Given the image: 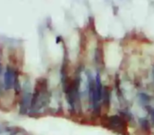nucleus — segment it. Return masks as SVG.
Instances as JSON below:
<instances>
[{
	"mask_svg": "<svg viewBox=\"0 0 154 135\" xmlns=\"http://www.w3.org/2000/svg\"><path fill=\"white\" fill-rule=\"evenodd\" d=\"M94 62L97 67H104V50L101 44H97L94 52Z\"/></svg>",
	"mask_w": 154,
	"mask_h": 135,
	"instance_id": "nucleus-6",
	"label": "nucleus"
},
{
	"mask_svg": "<svg viewBox=\"0 0 154 135\" xmlns=\"http://www.w3.org/2000/svg\"><path fill=\"white\" fill-rule=\"evenodd\" d=\"M15 75H16V72L14 71V70L12 68L8 66L4 72V77H3V84H4V89L6 91H10V90L13 88Z\"/></svg>",
	"mask_w": 154,
	"mask_h": 135,
	"instance_id": "nucleus-4",
	"label": "nucleus"
},
{
	"mask_svg": "<svg viewBox=\"0 0 154 135\" xmlns=\"http://www.w3.org/2000/svg\"><path fill=\"white\" fill-rule=\"evenodd\" d=\"M137 99H138V103L143 107L149 106L151 102V97L147 93H139L137 94Z\"/></svg>",
	"mask_w": 154,
	"mask_h": 135,
	"instance_id": "nucleus-9",
	"label": "nucleus"
},
{
	"mask_svg": "<svg viewBox=\"0 0 154 135\" xmlns=\"http://www.w3.org/2000/svg\"><path fill=\"white\" fill-rule=\"evenodd\" d=\"M144 108H145V109L148 111V113L149 114V116H150V118H151V121H152L153 125H154V107H152V106L149 105V106H145Z\"/></svg>",
	"mask_w": 154,
	"mask_h": 135,
	"instance_id": "nucleus-13",
	"label": "nucleus"
},
{
	"mask_svg": "<svg viewBox=\"0 0 154 135\" xmlns=\"http://www.w3.org/2000/svg\"><path fill=\"white\" fill-rule=\"evenodd\" d=\"M138 125L139 130L144 135H150L151 134V125L150 122L147 118H138Z\"/></svg>",
	"mask_w": 154,
	"mask_h": 135,
	"instance_id": "nucleus-7",
	"label": "nucleus"
},
{
	"mask_svg": "<svg viewBox=\"0 0 154 135\" xmlns=\"http://www.w3.org/2000/svg\"><path fill=\"white\" fill-rule=\"evenodd\" d=\"M111 100H112V88L109 85H103L101 106L102 109H105L106 112H108L109 107H111Z\"/></svg>",
	"mask_w": 154,
	"mask_h": 135,
	"instance_id": "nucleus-5",
	"label": "nucleus"
},
{
	"mask_svg": "<svg viewBox=\"0 0 154 135\" xmlns=\"http://www.w3.org/2000/svg\"><path fill=\"white\" fill-rule=\"evenodd\" d=\"M102 127L119 135H128V123L120 115H102L100 118Z\"/></svg>",
	"mask_w": 154,
	"mask_h": 135,
	"instance_id": "nucleus-2",
	"label": "nucleus"
},
{
	"mask_svg": "<svg viewBox=\"0 0 154 135\" xmlns=\"http://www.w3.org/2000/svg\"><path fill=\"white\" fill-rule=\"evenodd\" d=\"M2 69H3V67H2L1 61H0V74H1V72H2Z\"/></svg>",
	"mask_w": 154,
	"mask_h": 135,
	"instance_id": "nucleus-15",
	"label": "nucleus"
},
{
	"mask_svg": "<svg viewBox=\"0 0 154 135\" xmlns=\"http://www.w3.org/2000/svg\"><path fill=\"white\" fill-rule=\"evenodd\" d=\"M119 115L122 117L127 123H131V122L135 121L134 115L132 114V112L127 108H123V109L119 110Z\"/></svg>",
	"mask_w": 154,
	"mask_h": 135,
	"instance_id": "nucleus-8",
	"label": "nucleus"
},
{
	"mask_svg": "<svg viewBox=\"0 0 154 135\" xmlns=\"http://www.w3.org/2000/svg\"><path fill=\"white\" fill-rule=\"evenodd\" d=\"M32 94L30 92V88L27 89V84H25L23 88V95L20 99V113L21 115H25L28 113V109L31 108V103H32Z\"/></svg>",
	"mask_w": 154,
	"mask_h": 135,
	"instance_id": "nucleus-3",
	"label": "nucleus"
},
{
	"mask_svg": "<svg viewBox=\"0 0 154 135\" xmlns=\"http://www.w3.org/2000/svg\"><path fill=\"white\" fill-rule=\"evenodd\" d=\"M0 134H1V130H0Z\"/></svg>",
	"mask_w": 154,
	"mask_h": 135,
	"instance_id": "nucleus-17",
	"label": "nucleus"
},
{
	"mask_svg": "<svg viewBox=\"0 0 154 135\" xmlns=\"http://www.w3.org/2000/svg\"><path fill=\"white\" fill-rule=\"evenodd\" d=\"M60 40H61V36L57 37V39H56V43H57V44H59V43L60 42Z\"/></svg>",
	"mask_w": 154,
	"mask_h": 135,
	"instance_id": "nucleus-14",
	"label": "nucleus"
},
{
	"mask_svg": "<svg viewBox=\"0 0 154 135\" xmlns=\"http://www.w3.org/2000/svg\"><path fill=\"white\" fill-rule=\"evenodd\" d=\"M49 93L48 81L45 78H40L37 80L35 86V91L32 97L31 111L35 112L49 103Z\"/></svg>",
	"mask_w": 154,
	"mask_h": 135,
	"instance_id": "nucleus-1",
	"label": "nucleus"
},
{
	"mask_svg": "<svg viewBox=\"0 0 154 135\" xmlns=\"http://www.w3.org/2000/svg\"><path fill=\"white\" fill-rule=\"evenodd\" d=\"M115 89H116V93H117V95L119 97V100L121 101L123 99V92L122 90H121V82H120V78L118 76V74H116L115 76Z\"/></svg>",
	"mask_w": 154,
	"mask_h": 135,
	"instance_id": "nucleus-11",
	"label": "nucleus"
},
{
	"mask_svg": "<svg viewBox=\"0 0 154 135\" xmlns=\"http://www.w3.org/2000/svg\"><path fill=\"white\" fill-rule=\"evenodd\" d=\"M13 89L14 91L17 94H19L21 91V87H20V80H19V75L18 73L16 72V75H15V79H14V84H13Z\"/></svg>",
	"mask_w": 154,
	"mask_h": 135,
	"instance_id": "nucleus-12",
	"label": "nucleus"
},
{
	"mask_svg": "<svg viewBox=\"0 0 154 135\" xmlns=\"http://www.w3.org/2000/svg\"><path fill=\"white\" fill-rule=\"evenodd\" d=\"M152 75H153V79H154V65L152 67Z\"/></svg>",
	"mask_w": 154,
	"mask_h": 135,
	"instance_id": "nucleus-16",
	"label": "nucleus"
},
{
	"mask_svg": "<svg viewBox=\"0 0 154 135\" xmlns=\"http://www.w3.org/2000/svg\"><path fill=\"white\" fill-rule=\"evenodd\" d=\"M95 81H96V88H97V97L100 99V103H101V97H102V90H103V84H102V80H101V77L100 73H97L96 78H95Z\"/></svg>",
	"mask_w": 154,
	"mask_h": 135,
	"instance_id": "nucleus-10",
	"label": "nucleus"
}]
</instances>
